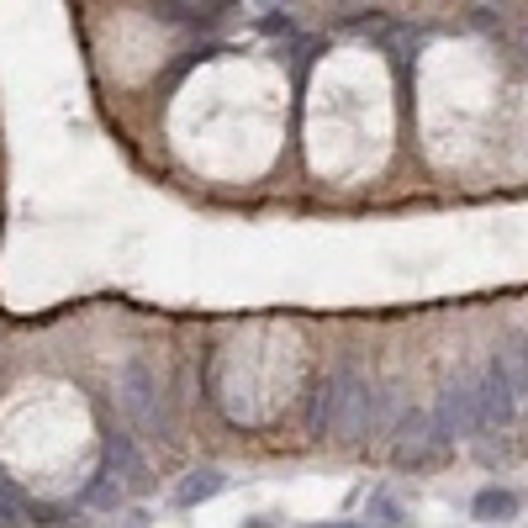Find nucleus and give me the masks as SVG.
<instances>
[{
	"label": "nucleus",
	"instance_id": "nucleus-10",
	"mask_svg": "<svg viewBox=\"0 0 528 528\" xmlns=\"http://www.w3.org/2000/svg\"><path fill=\"white\" fill-rule=\"evenodd\" d=\"M0 518L6 523H32V497L22 492V486L6 481V470H0Z\"/></svg>",
	"mask_w": 528,
	"mask_h": 528
},
{
	"label": "nucleus",
	"instance_id": "nucleus-7",
	"mask_svg": "<svg viewBox=\"0 0 528 528\" xmlns=\"http://www.w3.org/2000/svg\"><path fill=\"white\" fill-rule=\"evenodd\" d=\"M217 492H228V476H222V470H191V476L175 486V507H201Z\"/></svg>",
	"mask_w": 528,
	"mask_h": 528
},
{
	"label": "nucleus",
	"instance_id": "nucleus-4",
	"mask_svg": "<svg viewBox=\"0 0 528 528\" xmlns=\"http://www.w3.org/2000/svg\"><path fill=\"white\" fill-rule=\"evenodd\" d=\"M439 449H444V439L433 433V423L423 412H402V418H396V444H391L396 465H423V460L439 455Z\"/></svg>",
	"mask_w": 528,
	"mask_h": 528
},
{
	"label": "nucleus",
	"instance_id": "nucleus-1",
	"mask_svg": "<svg viewBox=\"0 0 528 528\" xmlns=\"http://www.w3.org/2000/svg\"><path fill=\"white\" fill-rule=\"evenodd\" d=\"M391 423V402L386 391H375L370 381L354 365H338L323 386L312 396V412H307V428L317 439H370V433H386Z\"/></svg>",
	"mask_w": 528,
	"mask_h": 528
},
{
	"label": "nucleus",
	"instance_id": "nucleus-2",
	"mask_svg": "<svg viewBox=\"0 0 528 528\" xmlns=\"http://www.w3.org/2000/svg\"><path fill=\"white\" fill-rule=\"evenodd\" d=\"M117 402H122V412L132 418L138 433H159V439H169V423H164V407H159V375L148 370L143 360H127L122 381H117Z\"/></svg>",
	"mask_w": 528,
	"mask_h": 528
},
{
	"label": "nucleus",
	"instance_id": "nucleus-5",
	"mask_svg": "<svg viewBox=\"0 0 528 528\" xmlns=\"http://www.w3.org/2000/svg\"><path fill=\"white\" fill-rule=\"evenodd\" d=\"M101 470L122 486V492H127V486H132V492H143V486H148V465L138 455V444H132L127 433H117V428H106V465Z\"/></svg>",
	"mask_w": 528,
	"mask_h": 528
},
{
	"label": "nucleus",
	"instance_id": "nucleus-13",
	"mask_svg": "<svg viewBox=\"0 0 528 528\" xmlns=\"http://www.w3.org/2000/svg\"><path fill=\"white\" fill-rule=\"evenodd\" d=\"M249 528H275V523H270V518H254V523H249Z\"/></svg>",
	"mask_w": 528,
	"mask_h": 528
},
{
	"label": "nucleus",
	"instance_id": "nucleus-11",
	"mask_svg": "<svg viewBox=\"0 0 528 528\" xmlns=\"http://www.w3.org/2000/svg\"><path fill=\"white\" fill-rule=\"evenodd\" d=\"M370 513L381 518L386 528H391V523H402V507H396V502H391L386 492H375V497H370Z\"/></svg>",
	"mask_w": 528,
	"mask_h": 528
},
{
	"label": "nucleus",
	"instance_id": "nucleus-12",
	"mask_svg": "<svg viewBox=\"0 0 528 528\" xmlns=\"http://www.w3.org/2000/svg\"><path fill=\"white\" fill-rule=\"evenodd\" d=\"M312 528H360V523H312Z\"/></svg>",
	"mask_w": 528,
	"mask_h": 528
},
{
	"label": "nucleus",
	"instance_id": "nucleus-3",
	"mask_svg": "<svg viewBox=\"0 0 528 528\" xmlns=\"http://www.w3.org/2000/svg\"><path fill=\"white\" fill-rule=\"evenodd\" d=\"M433 433H439L444 444L481 433V386H476V370L455 375V381L439 391V418H433Z\"/></svg>",
	"mask_w": 528,
	"mask_h": 528
},
{
	"label": "nucleus",
	"instance_id": "nucleus-8",
	"mask_svg": "<svg viewBox=\"0 0 528 528\" xmlns=\"http://www.w3.org/2000/svg\"><path fill=\"white\" fill-rule=\"evenodd\" d=\"M122 502H127V492L106 476V470H96V476L80 486V497H74V507H96V513H117Z\"/></svg>",
	"mask_w": 528,
	"mask_h": 528
},
{
	"label": "nucleus",
	"instance_id": "nucleus-9",
	"mask_svg": "<svg viewBox=\"0 0 528 528\" xmlns=\"http://www.w3.org/2000/svg\"><path fill=\"white\" fill-rule=\"evenodd\" d=\"M222 11L228 6H154V16H164L175 27H212V22H222Z\"/></svg>",
	"mask_w": 528,
	"mask_h": 528
},
{
	"label": "nucleus",
	"instance_id": "nucleus-6",
	"mask_svg": "<svg viewBox=\"0 0 528 528\" xmlns=\"http://www.w3.org/2000/svg\"><path fill=\"white\" fill-rule=\"evenodd\" d=\"M470 518L492 523V528H507L518 518V492H507V486H481V492L470 497Z\"/></svg>",
	"mask_w": 528,
	"mask_h": 528
}]
</instances>
